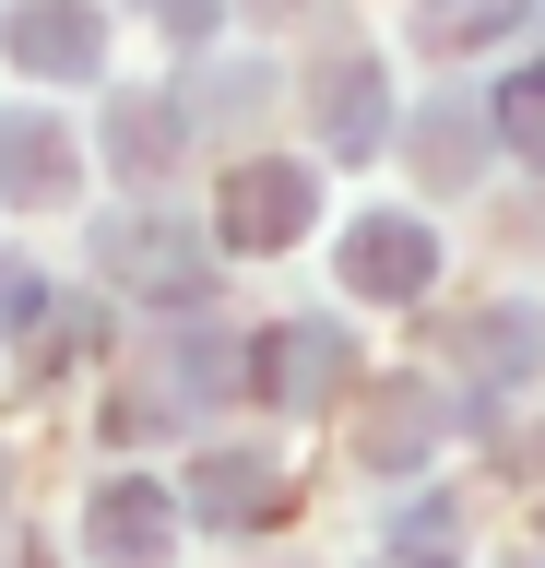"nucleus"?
I'll return each instance as SVG.
<instances>
[{"instance_id":"9","label":"nucleus","mask_w":545,"mask_h":568,"mask_svg":"<svg viewBox=\"0 0 545 568\" xmlns=\"http://www.w3.org/2000/svg\"><path fill=\"white\" fill-rule=\"evenodd\" d=\"M463 355H474V367H498V379H522V367L545 355V332H534L522 308H486V320L463 332Z\"/></svg>"},{"instance_id":"12","label":"nucleus","mask_w":545,"mask_h":568,"mask_svg":"<svg viewBox=\"0 0 545 568\" xmlns=\"http://www.w3.org/2000/svg\"><path fill=\"white\" fill-rule=\"evenodd\" d=\"M498 131L522 142V154H545V60H534V71H509V83H498Z\"/></svg>"},{"instance_id":"3","label":"nucleus","mask_w":545,"mask_h":568,"mask_svg":"<svg viewBox=\"0 0 545 568\" xmlns=\"http://www.w3.org/2000/svg\"><path fill=\"white\" fill-rule=\"evenodd\" d=\"M12 60L48 71V83H83V71H95V12H83V0H37V12H12Z\"/></svg>"},{"instance_id":"6","label":"nucleus","mask_w":545,"mask_h":568,"mask_svg":"<svg viewBox=\"0 0 545 568\" xmlns=\"http://www.w3.org/2000/svg\"><path fill=\"white\" fill-rule=\"evenodd\" d=\"M95 545H108V557H154V545H166V497L154 486H108L95 497Z\"/></svg>"},{"instance_id":"5","label":"nucleus","mask_w":545,"mask_h":568,"mask_svg":"<svg viewBox=\"0 0 545 568\" xmlns=\"http://www.w3.org/2000/svg\"><path fill=\"white\" fill-rule=\"evenodd\" d=\"M261 367H273V390H285V403H321V390L344 379V344L296 320V332H273V344H261Z\"/></svg>"},{"instance_id":"8","label":"nucleus","mask_w":545,"mask_h":568,"mask_svg":"<svg viewBox=\"0 0 545 568\" xmlns=\"http://www.w3.org/2000/svg\"><path fill=\"white\" fill-rule=\"evenodd\" d=\"M367 142H380V71L332 60V154H367Z\"/></svg>"},{"instance_id":"10","label":"nucleus","mask_w":545,"mask_h":568,"mask_svg":"<svg viewBox=\"0 0 545 568\" xmlns=\"http://www.w3.org/2000/svg\"><path fill=\"white\" fill-rule=\"evenodd\" d=\"M119 273H154V296H190V284H202V261H190L179 237H154V225H143V237H119Z\"/></svg>"},{"instance_id":"11","label":"nucleus","mask_w":545,"mask_h":568,"mask_svg":"<svg viewBox=\"0 0 545 568\" xmlns=\"http://www.w3.org/2000/svg\"><path fill=\"white\" fill-rule=\"evenodd\" d=\"M166 142H179L166 106H119V119H108V154H119V166H166Z\"/></svg>"},{"instance_id":"14","label":"nucleus","mask_w":545,"mask_h":568,"mask_svg":"<svg viewBox=\"0 0 545 568\" xmlns=\"http://www.w3.org/2000/svg\"><path fill=\"white\" fill-rule=\"evenodd\" d=\"M154 12H166V24H202V0H154Z\"/></svg>"},{"instance_id":"2","label":"nucleus","mask_w":545,"mask_h":568,"mask_svg":"<svg viewBox=\"0 0 545 568\" xmlns=\"http://www.w3.org/2000/svg\"><path fill=\"white\" fill-rule=\"evenodd\" d=\"M344 273H356L367 296H415V284L438 273V248H427V225H415V213H367L356 237H344Z\"/></svg>"},{"instance_id":"4","label":"nucleus","mask_w":545,"mask_h":568,"mask_svg":"<svg viewBox=\"0 0 545 568\" xmlns=\"http://www.w3.org/2000/svg\"><path fill=\"white\" fill-rule=\"evenodd\" d=\"M60 178H72V154H60L48 119H0V190H12V202H48Z\"/></svg>"},{"instance_id":"13","label":"nucleus","mask_w":545,"mask_h":568,"mask_svg":"<svg viewBox=\"0 0 545 568\" xmlns=\"http://www.w3.org/2000/svg\"><path fill=\"white\" fill-rule=\"evenodd\" d=\"M427 166H438V178L474 166V131H463V119H427Z\"/></svg>"},{"instance_id":"1","label":"nucleus","mask_w":545,"mask_h":568,"mask_svg":"<svg viewBox=\"0 0 545 568\" xmlns=\"http://www.w3.org/2000/svg\"><path fill=\"white\" fill-rule=\"evenodd\" d=\"M309 213H321V190H309L296 166H250V178H225V237H238V248H285Z\"/></svg>"},{"instance_id":"7","label":"nucleus","mask_w":545,"mask_h":568,"mask_svg":"<svg viewBox=\"0 0 545 568\" xmlns=\"http://www.w3.org/2000/svg\"><path fill=\"white\" fill-rule=\"evenodd\" d=\"M273 462H250V450H225V462H202V509H214V521H261V509H273Z\"/></svg>"}]
</instances>
